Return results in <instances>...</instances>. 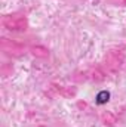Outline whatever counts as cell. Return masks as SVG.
Masks as SVG:
<instances>
[{"label":"cell","mask_w":126,"mask_h":127,"mask_svg":"<svg viewBox=\"0 0 126 127\" xmlns=\"http://www.w3.org/2000/svg\"><path fill=\"white\" fill-rule=\"evenodd\" d=\"M108 97H110V93L108 92H101L98 97H96V102L98 103H104V102H107L108 100Z\"/></svg>","instance_id":"6da1fadb"}]
</instances>
